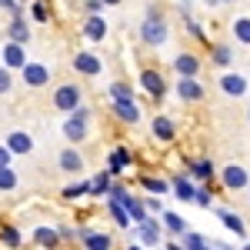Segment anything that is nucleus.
Here are the masks:
<instances>
[{
    "label": "nucleus",
    "instance_id": "nucleus-1",
    "mask_svg": "<svg viewBox=\"0 0 250 250\" xmlns=\"http://www.w3.org/2000/svg\"><path fill=\"white\" fill-rule=\"evenodd\" d=\"M144 40L160 43V40H164V20H157L154 14H150V17H147V23H144Z\"/></svg>",
    "mask_w": 250,
    "mask_h": 250
},
{
    "label": "nucleus",
    "instance_id": "nucleus-2",
    "mask_svg": "<svg viewBox=\"0 0 250 250\" xmlns=\"http://www.w3.org/2000/svg\"><path fill=\"white\" fill-rule=\"evenodd\" d=\"M77 100H80L77 87H60V90H57V107H60V110H74Z\"/></svg>",
    "mask_w": 250,
    "mask_h": 250
},
{
    "label": "nucleus",
    "instance_id": "nucleus-3",
    "mask_svg": "<svg viewBox=\"0 0 250 250\" xmlns=\"http://www.w3.org/2000/svg\"><path fill=\"white\" fill-rule=\"evenodd\" d=\"M140 80H144V87H147L154 97L164 94V77H160V74H154V70H144V77H140Z\"/></svg>",
    "mask_w": 250,
    "mask_h": 250
},
{
    "label": "nucleus",
    "instance_id": "nucleus-4",
    "mask_svg": "<svg viewBox=\"0 0 250 250\" xmlns=\"http://www.w3.org/2000/svg\"><path fill=\"white\" fill-rule=\"evenodd\" d=\"M83 167V157L77 150H63L60 154V170H80Z\"/></svg>",
    "mask_w": 250,
    "mask_h": 250
},
{
    "label": "nucleus",
    "instance_id": "nucleus-5",
    "mask_svg": "<svg viewBox=\"0 0 250 250\" xmlns=\"http://www.w3.org/2000/svg\"><path fill=\"white\" fill-rule=\"evenodd\" d=\"M3 60H7V67H23L27 60H23V50H20V43L14 40L7 50H3Z\"/></svg>",
    "mask_w": 250,
    "mask_h": 250
},
{
    "label": "nucleus",
    "instance_id": "nucleus-6",
    "mask_svg": "<svg viewBox=\"0 0 250 250\" xmlns=\"http://www.w3.org/2000/svg\"><path fill=\"white\" fill-rule=\"evenodd\" d=\"M117 114L124 117V120H130V124L140 117V114H137V104L130 100V97H127V100H117Z\"/></svg>",
    "mask_w": 250,
    "mask_h": 250
},
{
    "label": "nucleus",
    "instance_id": "nucleus-7",
    "mask_svg": "<svg viewBox=\"0 0 250 250\" xmlns=\"http://www.w3.org/2000/svg\"><path fill=\"white\" fill-rule=\"evenodd\" d=\"M23 77L30 87H40V83H47V70L43 67H23Z\"/></svg>",
    "mask_w": 250,
    "mask_h": 250
},
{
    "label": "nucleus",
    "instance_id": "nucleus-8",
    "mask_svg": "<svg viewBox=\"0 0 250 250\" xmlns=\"http://www.w3.org/2000/svg\"><path fill=\"white\" fill-rule=\"evenodd\" d=\"M200 94H204V90H200V83H193L190 77H180V97H187V100H197Z\"/></svg>",
    "mask_w": 250,
    "mask_h": 250
},
{
    "label": "nucleus",
    "instance_id": "nucleus-9",
    "mask_svg": "<svg viewBox=\"0 0 250 250\" xmlns=\"http://www.w3.org/2000/svg\"><path fill=\"white\" fill-rule=\"evenodd\" d=\"M30 147H34V144H30L27 134H10V150H14V154H27Z\"/></svg>",
    "mask_w": 250,
    "mask_h": 250
},
{
    "label": "nucleus",
    "instance_id": "nucleus-10",
    "mask_svg": "<svg viewBox=\"0 0 250 250\" xmlns=\"http://www.w3.org/2000/svg\"><path fill=\"white\" fill-rule=\"evenodd\" d=\"M77 70H83V74H97L100 63H97V57H90V54H80L77 57Z\"/></svg>",
    "mask_w": 250,
    "mask_h": 250
},
{
    "label": "nucleus",
    "instance_id": "nucleus-11",
    "mask_svg": "<svg viewBox=\"0 0 250 250\" xmlns=\"http://www.w3.org/2000/svg\"><path fill=\"white\" fill-rule=\"evenodd\" d=\"M83 134H87L83 117H77V120H70V124H67V137H70V140H83Z\"/></svg>",
    "mask_w": 250,
    "mask_h": 250
},
{
    "label": "nucleus",
    "instance_id": "nucleus-12",
    "mask_svg": "<svg viewBox=\"0 0 250 250\" xmlns=\"http://www.w3.org/2000/svg\"><path fill=\"white\" fill-rule=\"evenodd\" d=\"M80 237H83L94 250H107L110 247V237H100V233H80Z\"/></svg>",
    "mask_w": 250,
    "mask_h": 250
},
{
    "label": "nucleus",
    "instance_id": "nucleus-13",
    "mask_svg": "<svg viewBox=\"0 0 250 250\" xmlns=\"http://www.w3.org/2000/svg\"><path fill=\"white\" fill-rule=\"evenodd\" d=\"M104 34H107V23H104V20H100V17H94V20H90V23H87V37L100 40V37H104Z\"/></svg>",
    "mask_w": 250,
    "mask_h": 250
},
{
    "label": "nucleus",
    "instance_id": "nucleus-14",
    "mask_svg": "<svg viewBox=\"0 0 250 250\" xmlns=\"http://www.w3.org/2000/svg\"><path fill=\"white\" fill-rule=\"evenodd\" d=\"M224 90L227 94H244L247 83H244V77H224Z\"/></svg>",
    "mask_w": 250,
    "mask_h": 250
},
{
    "label": "nucleus",
    "instance_id": "nucleus-15",
    "mask_svg": "<svg viewBox=\"0 0 250 250\" xmlns=\"http://www.w3.org/2000/svg\"><path fill=\"white\" fill-rule=\"evenodd\" d=\"M154 134L160 137V140H170V137H173L170 120H164V117H160V120H154Z\"/></svg>",
    "mask_w": 250,
    "mask_h": 250
},
{
    "label": "nucleus",
    "instance_id": "nucleus-16",
    "mask_svg": "<svg viewBox=\"0 0 250 250\" xmlns=\"http://www.w3.org/2000/svg\"><path fill=\"white\" fill-rule=\"evenodd\" d=\"M177 70H180V77H190L193 70H197V60L193 57H177Z\"/></svg>",
    "mask_w": 250,
    "mask_h": 250
},
{
    "label": "nucleus",
    "instance_id": "nucleus-17",
    "mask_svg": "<svg viewBox=\"0 0 250 250\" xmlns=\"http://www.w3.org/2000/svg\"><path fill=\"white\" fill-rule=\"evenodd\" d=\"M140 237H144L147 244H157V240H160V230H157L150 220H144V227H140Z\"/></svg>",
    "mask_w": 250,
    "mask_h": 250
},
{
    "label": "nucleus",
    "instance_id": "nucleus-18",
    "mask_svg": "<svg viewBox=\"0 0 250 250\" xmlns=\"http://www.w3.org/2000/svg\"><path fill=\"white\" fill-rule=\"evenodd\" d=\"M227 184H230V187H244V184H247V173L230 167V170H227Z\"/></svg>",
    "mask_w": 250,
    "mask_h": 250
},
{
    "label": "nucleus",
    "instance_id": "nucleus-19",
    "mask_svg": "<svg viewBox=\"0 0 250 250\" xmlns=\"http://www.w3.org/2000/svg\"><path fill=\"white\" fill-rule=\"evenodd\" d=\"M124 167H127V154H124V150H114V157H110V170H124Z\"/></svg>",
    "mask_w": 250,
    "mask_h": 250
},
{
    "label": "nucleus",
    "instance_id": "nucleus-20",
    "mask_svg": "<svg viewBox=\"0 0 250 250\" xmlns=\"http://www.w3.org/2000/svg\"><path fill=\"white\" fill-rule=\"evenodd\" d=\"M17 180H14V173L7 170V167H0V190H10Z\"/></svg>",
    "mask_w": 250,
    "mask_h": 250
},
{
    "label": "nucleus",
    "instance_id": "nucleus-21",
    "mask_svg": "<svg viewBox=\"0 0 250 250\" xmlns=\"http://www.w3.org/2000/svg\"><path fill=\"white\" fill-rule=\"evenodd\" d=\"M177 197H184V200H193V187L187 180H177Z\"/></svg>",
    "mask_w": 250,
    "mask_h": 250
},
{
    "label": "nucleus",
    "instance_id": "nucleus-22",
    "mask_svg": "<svg viewBox=\"0 0 250 250\" xmlns=\"http://www.w3.org/2000/svg\"><path fill=\"white\" fill-rule=\"evenodd\" d=\"M10 40H17V43H20V40H27V27H23L20 20L14 23V27H10Z\"/></svg>",
    "mask_w": 250,
    "mask_h": 250
},
{
    "label": "nucleus",
    "instance_id": "nucleus-23",
    "mask_svg": "<svg viewBox=\"0 0 250 250\" xmlns=\"http://www.w3.org/2000/svg\"><path fill=\"white\" fill-rule=\"evenodd\" d=\"M224 224H227V227H230V230L244 233V224H240V217H233V213H224Z\"/></svg>",
    "mask_w": 250,
    "mask_h": 250
},
{
    "label": "nucleus",
    "instance_id": "nucleus-24",
    "mask_svg": "<svg viewBox=\"0 0 250 250\" xmlns=\"http://www.w3.org/2000/svg\"><path fill=\"white\" fill-rule=\"evenodd\" d=\"M37 240H40V244H57V233L47 230V227H40V230H37Z\"/></svg>",
    "mask_w": 250,
    "mask_h": 250
},
{
    "label": "nucleus",
    "instance_id": "nucleus-25",
    "mask_svg": "<svg viewBox=\"0 0 250 250\" xmlns=\"http://www.w3.org/2000/svg\"><path fill=\"white\" fill-rule=\"evenodd\" d=\"M237 34L244 43H250V20H237Z\"/></svg>",
    "mask_w": 250,
    "mask_h": 250
},
{
    "label": "nucleus",
    "instance_id": "nucleus-26",
    "mask_svg": "<svg viewBox=\"0 0 250 250\" xmlns=\"http://www.w3.org/2000/svg\"><path fill=\"white\" fill-rule=\"evenodd\" d=\"M164 220H167V227H170L173 233H180V230H184V220H180V217H173V213H167Z\"/></svg>",
    "mask_w": 250,
    "mask_h": 250
},
{
    "label": "nucleus",
    "instance_id": "nucleus-27",
    "mask_svg": "<svg viewBox=\"0 0 250 250\" xmlns=\"http://www.w3.org/2000/svg\"><path fill=\"white\" fill-rule=\"evenodd\" d=\"M210 164H207V160H200V164H193V173H197V177H210Z\"/></svg>",
    "mask_w": 250,
    "mask_h": 250
},
{
    "label": "nucleus",
    "instance_id": "nucleus-28",
    "mask_svg": "<svg viewBox=\"0 0 250 250\" xmlns=\"http://www.w3.org/2000/svg\"><path fill=\"white\" fill-rule=\"evenodd\" d=\"M110 210H114V217H117V224H120V227H127V224H130V220H127V213L120 210V204H117V200H114V207H110Z\"/></svg>",
    "mask_w": 250,
    "mask_h": 250
},
{
    "label": "nucleus",
    "instance_id": "nucleus-29",
    "mask_svg": "<svg viewBox=\"0 0 250 250\" xmlns=\"http://www.w3.org/2000/svg\"><path fill=\"white\" fill-rule=\"evenodd\" d=\"M67 197H80V193H87V184H77V187H67Z\"/></svg>",
    "mask_w": 250,
    "mask_h": 250
},
{
    "label": "nucleus",
    "instance_id": "nucleus-30",
    "mask_svg": "<svg viewBox=\"0 0 250 250\" xmlns=\"http://www.w3.org/2000/svg\"><path fill=\"white\" fill-rule=\"evenodd\" d=\"M107 184H110V180H107V173H100V177H97V184H94V190L104 193V190H107Z\"/></svg>",
    "mask_w": 250,
    "mask_h": 250
},
{
    "label": "nucleus",
    "instance_id": "nucleus-31",
    "mask_svg": "<svg viewBox=\"0 0 250 250\" xmlns=\"http://www.w3.org/2000/svg\"><path fill=\"white\" fill-rule=\"evenodd\" d=\"M114 97H117V100H127V97H130V90H127L124 83H117V87H114Z\"/></svg>",
    "mask_w": 250,
    "mask_h": 250
},
{
    "label": "nucleus",
    "instance_id": "nucleus-32",
    "mask_svg": "<svg viewBox=\"0 0 250 250\" xmlns=\"http://www.w3.org/2000/svg\"><path fill=\"white\" fill-rule=\"evenodd\" d=\"M213 57H217V63H230V50H224V47H220Z\"/></svg>",
    "mask_w": 250,
    "mask_h": 250
},
{
    "label": "nucleus",
    "instance_id": "nucleus-33",
    "mask_svg": "<svg viewBox=\"0 0 250 250\" xmlns=\"http://www.w3.org/2000/svg\"><path fill=\"white\" fill-rule=\"evenodd\" d=\"M184 244H187V247H204V240H200V237H193V233L184 237Z\"/></svg>",
    "mask_w": 250,
    "mask_h": 250
},
{
    "label": "nucleus",
    "instance_id": "nucleus-34",
    "mask_svg": "<svg viewBox=\"0 0 250 250\" xmlns=\"http://www.w3.org/2000/svg\"><path fill=\"white\" fill-rule=\"evenodd\" d=\"M34 17H37V20H47V7H43V3H34Z\"/></svg>",
    "mask_w": 250,
    "mask_h": 250
},
{
    "label": "nucleus",
    "instance_id": "nucleus-35",
    "mask_svg": "<svg viewBox=\"0 0 250 250\" xmlns=\"http://www.w3.org/2000/svg\"><path fill=\"white\" fill-rule=\"evenodd\" d=\"M7 90H10V77L0 70V94H7Z\"/></svg>",
    "mask_w": 250,
    "mask_h": 250
},
{
    "label": "nucleus",
    "instance_id": "nucleus-36",
    "mask_svg": "<svg viewBox=\"0 0 250 250\" xmlns=\"http://www.w3.org/2000/svg\"><path fill=\"white\" fill-rule=\"evenodd\" d=\"M147 187H150V190H157V193H164V184H160V180H147Z\"/></svg>",
    "mask_w": 250,
    "mask_h": 250
},
{
    "label": "nucleus",
    "instance_id": "nucleus-37",
    "mask_svg": "<svg viewBox=\"0 0 250 250\" xmlns=\"http://www.w3.org/2000/svg\"><path fill=\"white\" fill-rule=\"evenodd\" d=\"M7 160H10V154H7V150H0V167H7Z\"/></svg>",
    "mask_w": 250,
    "mask_h": 250
},
{
    "label": "nucleus",
    "instance_id": "nucleus-38",
    "mask_svg": "<svg viewBox=\"0 0 250 250\" xmlns=\"http://www.w3.org/2000/svg\"><path fill=\"white\" fill-rule=\"evenodd\" d=\"M0 3H3V7H10V10H17V7H14V0H0Z\"/></svg>",
    "mask_w": 250,
    "mask_h": 250
}]
</instances>
